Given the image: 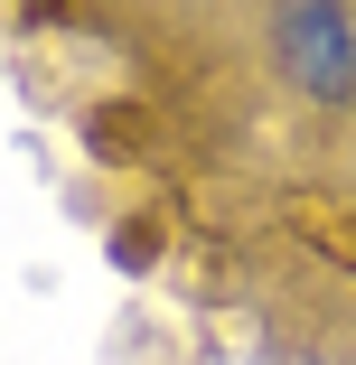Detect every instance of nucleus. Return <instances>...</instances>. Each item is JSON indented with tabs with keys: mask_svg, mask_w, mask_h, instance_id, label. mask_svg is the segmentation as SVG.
<instances>
[{
	"mask_svg": "<svg viewBox=\"0 0 356 365\" xmlns=\"http://www.w3.org/2000/svg\"><path fill=\"white\" fill-rule=\"evenodd\" d=\"M281 66H291L300 94H328V103L356 85V29L337 0H291L281 10Z\"/></svg>",
	"mask_w": 356,
	"mask_h": 365,
	"instance_id": "nucleus-1",
	"label": "nucleus"
}]
</instances>
